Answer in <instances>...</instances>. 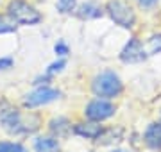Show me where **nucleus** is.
<instances>
[{"label":"nucleus","mask_w":161,"mask_h":152,"mask_svg":"<svg viewBox=\"0 0 161 152\" xmlns=\"http://www.w3.org/2000/svg\"><path fill=\"white\" fill-rule=\"evenodd\" d=\"M92 90L97 97H104V99H111V97H116V95L122 93V81L120 77L116 75L115 72H100L92 82Z\"/></svg>","instance_id":"f257e3e1"},{"label":"nucleus","mask_w":161,"mask_h":152,"mask_svg":"<svg viewBox=\"0 0 161 152\" xmlns=\"http://www.w3.org/2000/svg\"><path fill=\"white\" fill-rule=\"evenodd\" d=\"M106 13L116 25H120L124 29H132L136 24V13L124 0H109L106 4Z\"/></svg>","instance_id":"f03ea898"},{"label":"nucleus","mask_w":161,"mask_h":152,"mask_svg":"<svg viewBox=\"0 0 161 152\" xmlns=\"http://www.w3.org/2000/svg\"><path fill=\"white\" fill-rule=\"evenodd\" d=\"M7 13L16 20L18 24H23V25H36L41 22L40 11L31 6L29 2H25V0H11L7 4Z\"/></svg>","instance_id":"7ed1b4c3"},{"label":"nucleus","mask_w":161,"mask_h":152,"mask_svg":"<svg viewBox=\"0 0 161 152\" xmlns=\"http://www.w3.org/2000/svg\"><path fill=\"white\" fill-rule=\"evenodd\" d=\"M86 118H90L92 122H102L106 118H109L115 115V106L108 102L104 99H97L92 100L90 104L86 106V111H84Z\"/></svg>","instance_id":"20e7f679"},{"label":"nucleus","mask_w":161,"mask_h":152,"mask_svg":"<svg viewBox=\"0 0 161 152\" xmlns=\"http://www.w3.org/2000/svg\"><path fill=\"white\" fill-rule=\"evenodd\" d=\"M147 56H149V54L145 52L143 45H142V41H140L138 38H131V40L125 43V47L122 48V52H120L122 61H124V63H131V64L145 61Z\"/></svg>","instance_id":"39448f33"},{"label":"nucleus","mask_w":161,"mask_h":152,"mask_svg":"<svg viewBox=\"0 0 161 152\" xmlns=\"http://www.w3.org/2000/svg\"><path fill=\"white\" fill-rule=\"evenodd\" d=\"M59 95L61 93H59L58 90L40 88V90H36V91H32V93H29L25 97L23 106L29 107V109H32V107H38V106H45V104H48V102H54L56 99H59Z\"/></svg>","instance_id":"423d86ee"},{"label":"nucleus","mask_w":161,"mask_h":152,"mask_svg":"<svg viewBox=\"0 0 161 152\" xmlns=\"http://www.w3.org/2000/svg\"><path fill=\"white\" fill-rule=\"evenodd\" d=\"M74 133L82 136V138H88V140H97V138H100V134H102V127H100L97 122L77 123L74 127Z\"/></svg>","instance_id":"0eeeda50"},{"label":"nucleus","mask_w":161,"mask_h":152,"mask_svg":"<svg viewBox=\"0 0 161 152\" xmlns=\"http://www.w3.org/2000/svg\"><path fill=\"white\" fill-rule=\"evenodd\" d=\"M145 143L154 149L161 150V123H150L145 131Z\"/></svg>","instance_id":"6e6552de"},{"label":"nucleus","mask_w":161,"mask_h":152,"mask_svg":"<svg viewBox=\"0 0 161 152\" xmlns=\"http://www.w3.org/2000/svg\"><path fill=\"white\" fill-rule=\"evenodd\" d=\"M20 117L18 115V111L13 107L9 102H6V100H0V123H4L7 129L11 127L13 123L16 122V118Z\"/></svg>","instance_id":"1a4fd4ad"},{"label":"nucleus","mask_w":161,"mask_h":152,"mask_svg":"<svg viewBox=\"0 0 161 152\" xmlns=\"http://www.w3.org/2000/svg\"><path fill=\"white\" fill-rule=\"evenodd\" d=\"M77 16L82 20H95V18L102 16V9L97 2H86L77 9Z\"/></svg>","instance_id":"9d476101"},{"label":"nucleus","mask_w":161,"mask_h":152,"mask_svg":"<svg viewBox=\"0 0 161 152\" xmlns=\"http://www.w3.org/2000/svg\"><path fill=\"white\" fill-rule=\"evenodd\" d=\"M34 147H36L38 152H54V150L59 149V143H58V140H54V138H38Z\"/></svg>","instance_id":"9b49d317"},{"label":"nucleus","mask_w":161,"mask_h":152,"mask_svg":"<svg viewBox=\"0 0 161 152\" xmlns=\"http://www.w3.org/2000/svg\"><path fill=\"white\" fill-rule=\"evenodd\" d=\"M18 22L14 18L6 13V14H0V34H6V32H14L16 30Z\"/></svg>","instance_id":"f8f14e48"},{"label":"nucleus","mask_w":161,"mask_h":152,"mask_svg":"<svg viewBox=\"0 0 161 152\" xmlns=\"http://www.w3.org/2000/svg\"><path fill=\"white\" fill-rule=\"evenodd\" d=\"M50 129L54 133H58L59 136H63L70 131V123L66 118H58V120H52L50 122Z\"/></svg>","instance_id":"ddd939ff"},{"label":"nucleus","mask_w":161,"mask_h":152,"mask_svg":"<svg viewBox=\"0 0 161 152\" xmlns=\"http://www.w3.org/2000/svg\"><path fill=\"white\" fill-rule=\"evenodd\" d=\"M147 54L149 56H154V54H159L161 52V32L159 34H154L149 38V43H147Z\"/></svg>","instance_id":"4468645a"},{"label":"nucleus","mask_w":161,"mask_h":152,"mask_svg":"<svg viewBox=\"0 0 161 152\" xmlns=\"http://www.w3.org/2000/svg\"><path fill=\"white\" fill-rule=\"evenodd\" d=\"M0 152H27L25 147L20 143H11V141H2L0 143Z\"/></svg>","instance_id":"2eb2a0df"},{"label":"nucleus","mask_w":161,"mask_h":152,"mask_svg":"<svg viewBox=\"0 0 161 152\" xmlns=\"http://www.w3.org/2000/svg\"><path fill=\"white\" fill-rule=\"evenodd\" d=\"M77 6V0H58V11L59 13H72Z\"/></svg>","instance_id":"dca6fc26"},{"label":"nucleus","mask_w":161,"mask_h":152,"mask_svg":"<svg viewBox=\"0 0 161 152\" xmlns=\"http://www.w3.org/2000/svg\"><path fill=\"white\" fill-rule=\"evenodd\" d=\"M64 64H66V61H64V59H59V61H56V63H52L50 66H48L47 73H48V75H52V73H56V72H61L64 68Z\"/></svg>","instance_id":"f3484780"},{"label":"nucleus","mask_w":161,"mask_h":152,"mask_svg":"<svg viewBox=\"0 0 161 152\" xmlns=\"http://www.w3.org/2000/svg\"><path fill=\"white\" fill-rule=\"evenodd\" d=\"M54 50H56V54H59V56H66V54L70 52L68 45H66L64 41H58V43H56V47H54Z\"/></svg>","instance_id":"a211bd4d"},{"label":"nucleus","mask_w":161,"mask_h":152,"mask_svg":"<svg viewBox=\"0 0 161 152\" xmlns=\"http://www.w3.org/2000/svg\"><path fill=\"white\" fill-rule=\"evenodd\" d=\"M159 0H138L140 7H143V9H150V7H154Z\"/></svg>","instance_id":"6ab92c4d"},{"label":"nucleus","mask_w":161,"mask_h":152,"mask_svg":"<svg viewBox=\"0 0 161 152\" xmlns=\"http://www.w3.org/2000/svg\"><path fill=\"white\" fill-rule=\"evenodd\" d=\"M13 66V59L11 57H0V70H6Z\"/></svg>","instance_id":"aec40b11"},{"label":"nucleus","mask_w":161,"mask_h":152,"mask_svg":"<svg viewBox=\"0 0 161 152\" xmlns=\"http://www.w3.org/2000/svg\"><path fill=\"white\" fill-rule=\"evenodd\" d=\"M115 152H124V150H115Z\"/></svg>","instance_id":"412c9836"}]
</instances>
